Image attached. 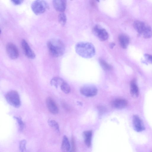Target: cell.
<instances>
[{
	"instance_id": "27",
	"label": "cell",
	"mask_w": 152,
	"mask_h": 152,
	"mask_svg": "<svg viewBox=\"0 0 152 152\" xmlns=\"http://www.w3.org/2000/svg\"><path fill=\"white\" fill-rule=\"evenodd\" d=\"M23 1L20 0H12L11 1L15 5H18L21 4Z\"/></svg>"
},
{
	"instance_id": "24",
	"label": "cell",
	"mask_w": 152,
	"mask_h": 152,
	"mask_svg": "<svg viewBox=\"0 0 152 152\" xmlns=\"http://www.w3.org/2000/svg\"><path fill=\"white\" fill-rule=\"evenodd\" d=\"M14 118L17 122L19 127V131H22L25 126V124L21 118L15 116Z\"/></svg>"
},
{
	"instance_id": "1",
	"label": "cell",
	"mask_w": 152,
	"mask_h": 152,
	"mask_svg": "<svg viewBox=\"0 0 152 152\" xmlns=\"http://www.w3.org/2000/svg\"><path fill=\"white\" fill-rule=\"evenodd\" d=\"M77 53L81 57L86 58L93 57L95 53L93 45L86 42H80L77 43L75 47Z\"/></svg>"
},
{
	"instance_id": "4",
	"label": "cell",
	"mask_w": 152,
	"mask_h": 152,
	"mask_svg": "<svg viewBox=\"0 0 152 152\" xmlns=\"http://www.w3.org/2000/svg\"><path fill=\"white\" fill-rule=\"evenodd\" d=\"M5 98L7 102L15 107H19L21 104L20 100L18 93L16 91H11L5 95Z\"/></svg>"
},
{
	"instance_id": "28",
	"label": "cell",
	"mask_w": 152,
	"mask_h": 152,
	"mask_svg": "<svg viewBox=\"0 0 152 152\" xmlns=\"http://www.w3.org/2000/svg\"><path fill=\"white\" fill-rule=\"evenodd\" d=\"M69 152H73L72 150L71 149V150H70V151Z\"/></svg>"
},
{
	"instance_id": "10",
	"label": "cell",
	"mask_w": 152,
	"mask_h": 152,
	"mask_svg": "<svg viewBox=\"0 0 152 152\" xmlns=\"http://www.w3.org/2000/svg\"><path fill=\"white\" fill-rule=\"evenodd\" d=\"M133 122L134 128L136 131L140 132L145 129L143 123L138 116L134 115L133 116Z\"/></svg>"
},
{
	"instance_id": "17",
	"label": "cell",
	"mask_w": 152,
	"mask_h": 152,
	"mask_svg": "<svg viewBox=\"0 0 152 152\" xmlns=\"http://www.w3.org/2000/svg\"><path fill=\"white\" fill-rule=\"evenodd\" d=\"M92 134V131L90 130L84 131L83 133L85 143L88 147H89L91 145Z\"/></svg>"
},
{
	"instance_id": "12",
	"label": "cell",
	"mask_w": 152,
	"mask_h": 152,
	"mask_svg": "<svg viewBox=\"0 0 152 152\" xmlns=\"http://www.w3.org/2000/svg\"><path fill=\"white\" fill-rule=\"evenodd\" d=\"M127 105V102L125 99H117L115 100L112 103L113 106L115 108L120 109L125 107Z\"/></svg>"
},
{
	"instance_id": "21",
	"label": "cell",
	"mask_w": 152,
	"mask_h": 152,
	"mask_svg": "<svg viewBox=\"0 0 152 152\" xmlns=\"http://www.w3.org/2000/svg\"><path fill=\"white\" fill-rule=\"evenodd\" d=\"M58 21L62 26H64L66 23V15L63 12H61L58 16Z\"/></svg>"
},
{
	"instance_id": "8",
	"label": "cell",
	"mask_w": 152,
	"mask_h": 152,
	"mask_svg": "<svg viewBox=\"0 0 152 152\" xmlns=\"http://www.w3.org/2000/svg\"><path fill=\"white\" fill-rule=\"evenodd\" d=\"M22 48L26 56L30 59H34L35 57V54L31 48L26 41L23 39L21 42Z\"/></svg>"
},
{
	"instance_id": "9",
	"label": "cell",
	"mask_w": 152,
	"mask_h": 152,
	"mask_svg": "<svg viewBox=\"0 0 152 152\" xmlns=\"http://www.w3.org/2000/svg\"><path fill=\"white\" fill-rule=\"evenodd\" d=\"M46 103L49 111L52 114H56L58 112V108L53 100L50 97L46 100Z\"/></svg>"
},
{
	"instance_id": "14",
	"label": "cell",
	"mask_w": 152,
	"mask_h": 152,
	"mask_svg": "<svg viewBox=\"0 0 152 152\" xmlns=\"http://www.w3.org/2000/svg\"><path fill=\"white\" fill-rule=\"evenodd\" d=\"M118 40L121 47L124 48H126L129 43V39L128 37L124 34H120L118 37Z\"/></svg>"
},
{
	"instance_id": "5",
	"label": "cell",
	"mask_w": 152,
	"mask_h": 152,
	"mask_svg": "<svg viewBox=\"0 0 152 152\" xmlns=\"http://www.w3.org/2000/svg\"><path fill=\"white\" fill-rule=\"evenodd\" d=\"M93 31L101 41H105L108 38V34L106 30L99 25H96L94 27Z\"/></svg>"
},
{
	"instance_id": "23",
	"label": "cell",
	"mask_w": 152,
	"mask_h": 152,
	"mask_svg": "<svg viewBox=\"0 0 152 152\" xmlns=\"http://www.w3.org/2000/svg\"><path fill=\"white\" fill-rule=\"evenodd\" d=\"M60 87L62 91L66 94H68L70 91V87L66 82L64 81L61 85Z\"/></svg>"
},
{
	"instance_id": "3",
	"label": "cell",
	"mask_w": 152,
	"mask_h": 152,
	"mask_svg": "<svg viewBox=\"0 0 152 152\" xmlns=\"http://www.w3.org/2000/svg\"><path fill=\"white\" fill-rule=\"evenodd\" d=\"M48 7L47 3L43 0L35 1L32 3L31 5L32 11L37 15L44 13Z\"/></svg>"
},
{
	"instance_id": "20",
	"label": "cell",
	"mask_w": 152,
	"mask_h": 152,
	"mask_svg": "<svg viewBox=\"0 0 152 152\" xmlns=\"http://www.w3.org/2000/svg\"><path fill=\"white\" fill-rule=\"evenodd\" d=\"M99 63L102 67L104 70H109L112 68V66L102 59H99Z\"/></svg>"
},
{
	"instance_id": "13",
	"label": "cell",
	"mask_w": 152,
	"mask_h": 152,
	"mask_svg": "<svg viewBox=\"0 0 152 152\" xmlns=\"http://www.w3.org/2000/svg\"><path fill=\"white\" fill-rule=\"evenodd\" d=\"M133 25L136 30L141 34H142L147 26L143 22L137 20L134 22Z\"/></svg>"
},
{
	"instance_id": "15",
	"label": "cell",
	"mask_w": 152,
	"mask_h": 152,
	"mask_svg": "<svg viewBox=\"0 0 152 152\" xmlns=\"http://www.w3.org/2000/svg\"><path fill=\"white\" fill-rule=\"evenodd\" d=\"M62 152H69L71 150L70 143L67 137L64 135L63 138L61 145Z\"/></svg>"
},
{
	"instance_id": "2",
	"label": "cell",
	"mask_w": 152,
	"mask_h": 152,
	"mask_svg": "<svg viewBox=\"0 0 152 152\" xmlns=\"http://www.w3.org/2000/svg\"><path fill=\"white\" fill-rule=\"evenodd\" d=\"M47 46L49 53L54 57H60L63 55L64 52V45L59 39H51L48 42Z\"/></svg>"
},
{
	"instance_id": "18",
	"label": "cell",
	"mask_w": 152,
	"mask_h": 152,
	"mask_svg": "<svg viewBox=\"0 0 152 152\" xmlns=\"http://www.w3.org/2000/svg\"><path fill=\"white\" fill-rule=\"evenodd\" d=\"M64 81L61 78L59 77H55L52 79L50 81V84L51 85L57 87L63 83Z\"/></svg>"
},
{
	"instance_id": "26",
	"label": "cell",
	"mask_w": 152,
	"mask_h": 152,
	"mask_svg": "<svg viewBox=\"0 0 152 152\" xmlns=\"http://www.w3.org/2000/svg\"><path fill=\"white\" fill-rule=\"evenodd\" d=\"M145 58L149 61L152 63V55L148 54H145L144 55Z\"/></svg>"
},
{
	"instance_id": "19",
	"label": "cell",
	"mask_w": 152,
	"mask_h": 152,
	"mask_svg": "<svg viewBox=\"0 0 152 152\" xmlns=\"http://www.w3.org/2000/svg\"><path fill=\"white\" fill-rule=\"evenodd\" d=\"M48 123L50 126L53 128L58 134L60 133L59 126L58 123L53 120L50 119Z\"/></svg>"
},
{
	"instance_id": "22",
	"label": "cell",
	"mask_w": 152,
	"mask_h": 152,
	"mask_svg": "<svg viewBox=\"0 0 152 152\" xmlns=\"http://www.w3.org/2000/svg\"><path fill=\"white\" fill-rule=\"evenodd\" d=\"M145 38H149L152 36V30L150 27L147 26L145 30L142 34Z\"/></svg>"
},
{
	"instance_id": "7",
	"label": "cell",
	"mask_w": 152,
	"mask_h": 152,
	"mask_svg": "<svg viewBox=\"0 0 152 152\" xmlns=\"http://www.w3.org/2000/svg\"><path fill=\"white\" fill-rule=\"evenodd\" d=\"M80 92L82 95L86 97H92L97 94V89L94 86H86L81 88Z\"/></svg>"
},
{
	"instance_id": "6",
	"label": "cell",
	"mask_w": 152,
	"mask_h": 152,
	"mask_svg": "<svg viewBox=\"0 0 152 152\" xmlns=\"http://www.w3.org/2000/svg\"><path fill=\"white\" fill-rule=\"evenodd\" d=\"M6 50L7 55L12 59L17 58L19 55L18 50L16 46L13 43H7L6 47Z\"/></svg>"
},
{
	"instance_id": "25",
	"label": "cell",
	"mask_w": 152,
	"mask_h": 152,
	"mask_svg": "<svg viewBox=\"0 0 152 152\" xmlns=\"http://www.w3.org/2000/svg\"><path fill=\"white\" fill-rule=\"evenodd\" d=\"M27 142L26 140H21L19 144V149L20 152H24L26 150Z\"/></svg>"
},
{
	"instance_id": "11",
	"label": "cell",
	"mask_w": 152,
	"mask_h": 152,
	"mask_svg": "<svg viewBox=\"0 0 152 152\" xmlns=\"http://www.w3.org/2000/svg\"><path fill=\"white\" fill-rule=\"evenodd\" d=\"M53 4L55 10L59 12H63L66 9V2L65 0H53Z\"/></svg>"
},
{
	"instance_id": "16",
	"label": "cell",
	"mask_w": 152,
	"mask_h": 152,
	"mask_svg": "<svg viewBox=\"0 0 152 152\" xmlns=\"http://www.w3.org/2000/svg\"><path fill=\"white\" fill-rule=\"evenodd\" d=\"M130 93L133 97H137L139 94V90L138 87L135 80H132L130 83Z\"/></svg>"
}]
</instances>
